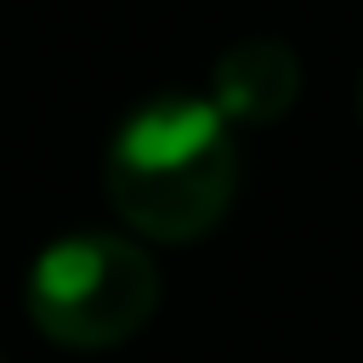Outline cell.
<instances>
[{
  "label": "cell",
  "mask_w": 363,
  "mask_h": 363,
  "mask_svg": "<svg viewBox=\"0 0 363 363\" xmlns=\"http://www.w3.org/2000/svg\"><path fill=\"white\" fill-rule=\"evenodd\" d=\"M108 199L125 227L159 244H187L210 233L238 187L233 125L216 102L159 96L142 102L108 142Z\"/></svg>",
  "instance_id": "cell-1"
},
{
  "label": "cell",
  "mask_w": 363,
  "mask_h": 363,
  "mask_svg": "<svg viewBox=\"0 0 363 363\" xmlns=\"http://www.w3.org/2000/svg\"><path fill=\"white\" fill-rule=\"evenodd\" d=\"M28 323L68 352H108L130 340L159 306V267L113 233H74L34 255L23 278Z\"/></svg>",
  "instance_id": "cell-2"
},
{
  "label": "cell",
  "mask_w": 363,
  "mask_h": 363,
  "mask_svg": "<svg viewBox=\"0 0 363 363\" xmlns=\"http://www.w3.org/2000/svg\"><path fill=\"white\" fill-rule=\"evenodd\" d=\"M301 96V62L284 40H238L210 74V102L227 125H272Z\"/></svg>",
  "instance_id": "cell-3"
},
{
  "label": "cell",
  "mask_w": 363,
  "mask_h": 363,
  "mask_svg": "<svg viewBox=\"0 0 363 363\" xmlns=\"http://www.w3.org/2000/svg\"><path fill=\"white\" fill-rule=\"evenodd\" d=\"M357 119H363V85H357Z\"/></svg>",
  "instance_id": "cell-4"
}]
</instances>
